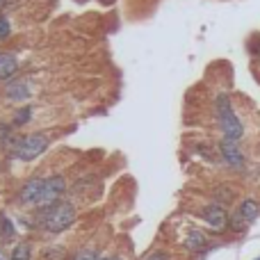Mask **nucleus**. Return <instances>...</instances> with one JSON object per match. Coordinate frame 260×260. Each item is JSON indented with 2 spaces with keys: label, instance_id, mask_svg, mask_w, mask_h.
<instances>
[{
  "label": "nucleus",
  "instance_id": "1",
  "mask_svg": "<svg viewBox=\"0 0 260 260\" xmlns=\"http://www.w3.org/2000/svg\"><path fill=\"white\" fill-rule=\"evenodd\" d=\"M37 221L48 233H62V231H67L76 221V208H73V203H67V201L44 206L39 210V215H37Z\"/></svg>",
  "mask_w": 260,
  "mask_h": 260
},
{
  "label": "nucleus",
  "instance_id": "2",
  "mask_svg": "<svg viewBox=\"0 0 260 260\" xmlns=\"http://www.w3.org/2000/svg\"><path fill=\"white\" fill-rule=\"evenodd\" d=\"M215 114H217V123H219V130L224 137L229 139H242L244 135V126L240 121V117L233 112V105H231V99L226 94H217L215 99Z\"/></svg>",
  "mask_w": 260,
  "mask_h": 260
},
{
  "label": "nucleus",
  "instance_id": "3",
  "mask_svg": "<svg viewBox=\"0 0 260 260\" xmlns=\"http://www.w3.org/2000/svg\"><path fill=\"white\" fill-rule=\"evenodd\" d=\"M50 139L41 133H32V135H23V137L16 139V144L12 146V153L16 160H23V162H30L35 157H39L41 153H46L48 148Z\"/></svg>",
  "mask_w": 260,
  "mask_h": 260
},
{
  "label": "nucleus",
  "instance_id": "4",
  "mask_svg": "<svg viewBox=\"0 0 260 260\" xmlns=\"http://www.w3.org/2000/svg\"><path fill=\"white\" fill-rule=\"evenodd\" d=\"M219 155H221V160L231 167V169H235V171H242L244 169V162H247V160H244V153H242V148H240L238 139L221 137Z\"/></svg>",
  "mask_w": 260,
  "mask_h": 260
},
{
  "label": "nucleus",
  "instance_id": "5",
  "mask_svg": "<svg viewBox=\"0 0 260 260\" xmlns=\"http://www.w3.org/2000/svg\"><path fill=\"white\" fill-rule=\"evenodd\" d=\"M201 217H203V221H206L210 229H215V231H226L229 229L231 215H229V210H226L221 203H210V206H206L201 210Z\"/></svg>",
  "mask_w": 260,
  "mask_h": 260
},
{
  "label": "nucleus",
  "instance_id": "6",
  "mask_svg": "<svg viewBox=\"0 0 260 260\" xmlns=\"http://www.w3.org/2000/svg\"><path fill=\"white\" fill-rule=\"evenodd\" d=\"M44 183H46V178L25 180V185H23L21 192H18V199H21L23 206H39L41 194H44Z\"/></svg>",
  "mask_w": 260,
  "mask_h": 260
},
{
  "label": "nucleus",
  "instance_id": "7",
  "mask_svg": "<svg viewBox=\"0 0 260 260\" xmlns=\"http://www.w3.org/2000/svg\"><path fill=\"white\" fill-rule=\"evenodd\" d=\"M64 192H67V183H64L62 176L46 178L44 194H41V203H39V206H53V203H59V197H62Z\"/></svg>",
  "mask_w": 260,
  "mask_h": 260
},
{
  "label": "nucleus",
  "instance_id": "8",
  "mask_svg": "<svg viewBox=\"0 0 260 260\" xmlns=\"http://www.w3.org/2000/svg\"><path fill=\"white\" fill-rule=\"evenodd\" d=\"M238 212H240V217H242L247 224H253V221L260 217V203L256 201V199L247 197V199H242V201H240Z\"/></svg>",
  "mask_w": 260,
  "mask_h": 260
},
{
  "label": "nucleus",
  "instance_id": "9",
  "mask_svg": "<svg viewBox=\"0 0 260 260\" xmlns=\"http://www.w3.org/2000/svg\"><path fill=\"white\" fill-rule=\"evenodd\" d=\"M185 249H187V251H194V253L206 251L208 249V238L201 233V231H189L187 238H185Z\"/></svg>",
  "mask_w": 260,
  "mask_h": 260
},
{
  "label": "nucleus",
  "instance_id": "10",
  "mask_svg": "<svg viewBox=\"0 0 260 260\" xmlns=\"http://www.w3.org/2000/svg\"><path fill=\"white\" fill-rule=\"evenodd\" d=\"M5 94H7V99H12V101H25V99H30L32 89H30V85H27L25 80H18V82L7 85Z\"/></svg>",
  "mask_w": 260,
  "mask_h": 260
},
{
  "label": "nucleus",
  "instance_id": "11",
  "mask_svg": "<svg viewBox=\"0 0 260 260\" xmlns=\"http://www.w3.org/2000/svg\"><path fill=\"white\" fill-rule=\"evenodd\" d=\"M18 62L12 53H0V80H7L16 73Z\"/></svg>",
  "mask_w": 260,
  "mask_h": 260
},
{
  "label": "nucleus",
  "instance_id": "12",
  "mask_svg": "<svg viewBox=\"0 0 260 260\" xmlns=\"http://www.w3.org/2000/svg\"><path fill=\"white\" fill-rule=\"evenodd\" d=\"M0 235H3V240H12L16 235V229L7 215H0Z\"/></svg>",
  "mask_w": 260,
  "mask_h": 260
},
{
  "label": "nucleus",
  "instance_id": "13",
  "mask_svg": "<svg viewBox=\"0 0 260 260\" xmlns=\"http://www.w3.org/2000/svg\"><path fill=\"white\" fill-rule=\"evenodd\" d=\"M233 197H235V192L231 187H226V185H221V187L215 189V199H217L215 203H221V206H226V203L233 201Z\"/></svg>",
  "mask_w": 260,
  "mask_h": 260
},
{
  "label": "nucleus",
  "instance_id": "14",
  "mask_svg": "<svg viewBox=\"0 0 260 260\" xmlns=\"http://www.w3.org/2000/svg\"><path fill=\"white\" fill-rule=\"evenodd\" d=\"M247 226H249V224L242 219V217H240L238 210L231 215V221H229V229H231V231H235V233H244V231H247Z\"/></svg>",
  "mask_w": 260,
  "mask_h": 260
},
{
  "label": "nucleus",
  "instance_id": "15",
  "mask_svg": "<svg viewBox=\"0 0 260 260\" xmlns=\"http://www.w3.org/2000/svg\"><path fill=\"white\" fill-rule=\"evenodd\" d=\"M32 117V108H21L16 114H14V126H25Z\"/></svg>",
  "mask_w": 260,
  "mask_h": 260
},
{
  "label": "nucleus",
  "instance_id": "16",
  "mask_svg": "<svg viewBox=\"0 0 260 260\" xmlns=\"http://www.w3.org/2000/svg\"><path fill=\"white\" fill-rule=\"evenodd\" d=\"M12 260H30V244H18L12 251Z\"/></svg>",
  "mask_w": 260,
  "mask_h": 260
},
{
  "label": "nucleus",
  "instance_id": "17",
  "mask_svg": "<svg viewBox=\"0 0 260 260\" xmlns=\"http://www.w3.org/2000/svg\"><path fill=\"white\" fill-rule=\"evenodd\" d=\"M44 258H46V260H62V258H64V251H62L59 247L46 249V251H44Z\"/></svg>",
  "mask_w": 260,
  "mask_h": 260
},
{
  "label": "nucleus",
  "instance_id": "18",
  "mask_svg": "<svg viewBox=\"0 0 260 260\" xmlns=\"http://www.w3.org/2000/svg\"><path fill=\"white\" fill-rule=\"evenodd\" d=\"M12 35V27H9V21L5 16H0V39H7Z\"/></svg>",
  "mask_w": 260,
  "mask_h": 260
},
{
  "label": "nucleus",
  "instance_id": "19",
  "mask_svg": "<svg viewBox=\"0 0 260 260\" xmlns=\"http://www.w3.org/2000/svg\"><path fill=\"white\" fill-rule=\"evenodd\" d=\"M73 260H99V258H96L94 251H87V249H85V251H78Z\"/></svg>",
  "mask_w": 260,
  "mask_h": 260
},
{
  "label": "nucleus",
  "instance_id": "20",
  "mask_svg": "<svg viewBox=\"0 0 260 260\" xmlns=\"http://www.w3.org/2000/svg\"><path fill=\"white\" fill-rule=\"evenodd\" d=\"M146 260H171V258H169V253L167 251H155V253H151Z\"/></svg>",
  "mask_w": 260,
  "mask_h": 260
},
{
  "label": "nucleus",
  "instance_id": "21",
  "mask_svg": "<svg viewBox=\"0 0 260 260\" xmlns=\"http://www.w3.org/2000/svg\"><path fill=\"white\" fill-rule=\"evenodd\" d=\"M249 50H251L253 55H260V41H251V44H249Z\"/></svg>",
  "mask_w": 260,
  "mask_h": 260
},
{
  "label": "nucleus",
  "instance_id": "22",
  "mask_svg": "<svg viewBox=\"0 0 260 260\" xmlns=\"http://www.w3.org/2000/svg\"><path fill=\"white\" fill-rule=\"evenodd\" d=\"M101 260H123V258H119V256H108V258H101Z\"/></svg>",
  "mask_w": 260,
  "mask_h": 260
},
{
  "label": "nucleus",
  "instance_id": "23",
  "mask_svg": "<svg viewBox=\"0 0 260 260\" xmlns=\"http://www.w3.org/2000/svg\"><path fill=\"white\" fill-rule=\"evenodd\" d=\"M3 5H5V0H0V7H3Z\"/></svg>",
  "mask_w": 260,
  "mask_h": 260
},
{
  "label": "nucleus",
  "instance_id": "24",
  "mask_svg": "<svg viewBox=\"0 0 260 260\" xmlns=\"http://www.w3.org/2000/svg\"><path fill=\"white\" fill-rule=\"evenodd\" d=\"M256 260H260V258H256Z\"/></svg>",
  "mask_w": 260,
  "mask_h": 260
}]
</instances>
